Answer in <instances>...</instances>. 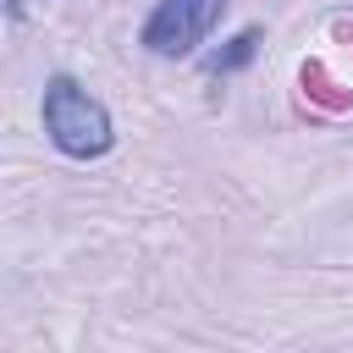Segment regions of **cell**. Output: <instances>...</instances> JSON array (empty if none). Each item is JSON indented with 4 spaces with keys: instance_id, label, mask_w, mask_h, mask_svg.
I'll use <instances>...</instances> for the list:
<instances>
[{
    "instance_id": "6da1fadb",
    "label": "cell",
    "mask_w": 353,
    "mask_h": 353,
    "mask_svg": "<svg viewBox=\"0 0 353 353\" xmlns=\"http://www.w3.org/2000/svg\"><path fill=\"white\" fill-rule=\"evenodd\" d=\"M39 116H44V138H50L66 160H99V154L116 149V121H110V110H105L72 72H55V77L44 83Z\"/></svg>"
},
{
    "instance_id": "7a4b0ae2",
    "label": "cell",
    "mask_w": 353,
    "mask_h": 353,
    "mask_svg": "<svg viewBox=\"0 0 353 353\" xmlns=\"http://www.w3.org/2000/svg\"><path fill=\"white\" fill-rule=\"evenodd\" d=\"M226 6L232 0H154V11L143 17L138 44L149 55H160V61H188L215 33V22L226 17Z\"/></svg>"
},
{
    "instance_id": "3957f363",
    "label": "cell",
    "mask_w": 353,
    "mask_h": 353,
    "mask_svg": "<svg viewBox=\"0 0 353 353\" xmlns=\"http://www.w3.org/2000/svg\"><path fill=\"white\" fill-rule=\"evenodd\" d=\"M259 44H265V28H243V33H232L221 50L204 55V77H232V72H243V66L259 55Z\"/></svg>"
}]
</instances>
